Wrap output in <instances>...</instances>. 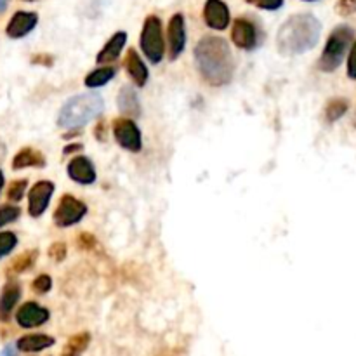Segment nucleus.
<instances>
[{
  "label": "nucleus",
  "instance_id": "obj_1",
  "mask_svg": "<svg viewBox=\"0 0 356 356\" xmlns=\"http://www.w3.org/2000/svg\"><path fill=\"white\" fill-rule=\"evenodd\" d=\"M195 64L212 87L228 86L235 77V58L230 44L215 35H205L195 47Z\"/></svg>",
  "mask_w": 356,
  "mask_h": 356
},
{
  "label": "nucleus",
  "instance_id": "obj_2",
  "mask_svg": "<svg viewBox=\"0 0 356 356\" xmlns=\"http://www.w3.org/2000/svg\"><path fill=\"white\" fill-rule=\"evenodd\" d=\"M322 25L308 12L290 16L276 34V49L282 56H299L318 44Z\"/></svg>",
  "mask_w": 356,
  "mask_h": 356
},
{
  "label": "nucleus",
  "instance_id": "obj_3",
  "mask_svg": "<svg viewBox=\"0 0 356 356\" xmlns=\"http://www.w3.org/2000/svg\"><path fill=\"white\" fill-rule=\"evenodd\" d=\"M104 110V101L96 93H84L70 97L61 106L58 115V126L61 129L78 130L80 127L87 126L91 120L99 117Z\"/></svg>",
  "mask_w": 356,
  "mask_h": 356
},
{
  "label": "nucleus",
  "instance_id": "obj_4",
  "mask_svg": "<svg viewBox=\"0 0 356 356\" xmlns=\"http://www.w3.org/2000/svg\"><path fill=\"white\" fill-rule=\"evenodd\" d=\"M353 38H355V32H353L351 26L339 25L337 28H334L327 38V44L318 60L320 70L325 71V73H332V71L337 70L344 61L348 49L351 47Z\"/></svg>",
  "mask_w": 356,
  "mask_h": 356
},
{
  "label": "nucleus",
  "instance_id": "obj_5",
  "mask_svg": "<svg viewBox=\"0 0 356 356\" xmlns=\"http://www.w3.org/2000/svg\"><path fill=\"white\" fill-rule=\"evenodd\" d=\"M139 45L150 63H162L163 56H165V40H163V28L158 16H148L145 19Z\"/></svg>",
  "mask_w": 356,
  "mask_h": 356
},
{
  "label": "nucleus",
  "instance_id": "obj_6",
  "mask_svg": "<svg viewBox=\"0 0 356 356\" xmlns=\"http://www.w3.org/2000/svg\"><path fill=\"white\" fill-rule=\"evenodd\" d=\"M113 138L119 143L120 148L127 150L130 153H139L143 150V136L141 129L138 127V123L134 122L132 119H127V117H120L115 119L112 123Z\"/></svg>",
  "mask_w": 356,
  "mask_h": 356
},
{
  "label": "nucleus",
  "instance_id": "obj_7",
  "mask_svg": "<svg viewBox=\"0 0 356 356\" xmlns=\"http://www.w3.org/2000/svg\"><path fill=\"white\" fill-rule=\"evenodd\" d=\"M87 205L73 195H63L54 211V224L60 228L75 226L87 215Z\"/></svg>",
  "mask_w": 356,
  "mask_h": 356
},
{
  "label": "nucleus",
  "instance_id": "obj_8",
  "mask_svg": "<svg viewBox=\"0 0 356 356\" xmlns=\"http://www.w3.org/2000/svg\"><path fill=\"white\" fill-rule=\"evenodd\" d=\"M231 40L241 51H254L261 44V32L249 18H237L231 28Z\"/></svg>",
  "mask_w": 356,
  "mask_h": 356
},
{
  "label": "nucleus",
  "instance_id": "obj_9",
  "mask_svg": "<svg viewBox=\"0 0 356 356\" xmlns=\"http://www.w3.org/2000/svg\"><path fill=\"white\" fill-rule=\"evenodd\" d=\"M54 182L51 181H38L32 186L30 193H28V212L32 217H40L47 211L49 202L54 195Z\"/></svg>",
  "mask_w": 356,
  "mask_h": 356
},
{
  "label": "nucleus",
  "instance_id": "obj_10",
  "mask_svg": "<svg viewBox=\"0 0 356 356\" xmlns=\"http://www.w3.org/2000/svg\"><path fill=\"white\" fill-rule=\"evenodd\" d=\"M67 174L71 181L82 186L94 185L97 179V172L96 167H94L93 160L87 158V156L84 155H78L75 156L73 160H70V163H68L67 167Z\"/></svg>",
  "mask_w": 356,
  "mask_h": 356
},
{
  "label": "nucleus",
  "instance_id": "obj_11",
  "mask_svg": "<svg viewBox=\"0 0 356 356\" xmlns=\"http://www.w3.org/2000/svg\"><path fill=\"white\" fill-rule=\"evenodd\" d=\"M51 318V313L47 308L37 305L34 300H28L16 313V322L23 329H35V327H40L44 323L49 322Z\"/></svg>",
  "mask_w": 356,
  "mask_h": 356
},
{
  "label": "nucleus",
  "instance_id": "obj_12",
  "mask_svg": "<svg viewBox=\"0 0 356 356\" xmlns=\"http://www.w3.org/2000/svg\"><path fill=\"white\" fill-rule=\"evenodd\" d=\"M167 42L169 56H171V60H178L186 47V25L182 14H174L169 19Z\"/></svg>",
  "mask_w": 356,
  "mask_h": 356
},
{
  "label": "nucleus",
  "instance_id": "obj_13",
  "mask_svg": "<svg viewBox=\"0 0 356 356\" xmlns=\"http://www.w3.org/2000/svg\"><path fill=\"white\" fill-rule=\"evenodd\" d=\"M230 9L223 0H207L204 5V21L212 30H224L230 25Z\"/></svg>",
  "mask_w": 356,
  "mask_h": 356
},
{
  "label": "nucleus",
  "instance_id": "obj_14",
  "mask_svg": "<svg viewBox=\"0 0 356 356\" xmlns=\"http://www.w3.org/2000/svg\"><path fill=\"white\" fill-rule=\"evenodd\" d=\"M123 67H126V71L130 77V80L134 82V86L145 87L146 84H148V67H146L145 61L141 60V56H139L136 49H129V51H127L126 60H123Z\"/></svg>",
  "mask_w": 356,
  "mask_h": 356
},
{
  "label": "nucleus",
  "instance_id": "obj_15",
  "mask_svg": "<svg viewBox=\"0 0 356 356\" xmlns=\"http://www.w3.org/2000/svg\"><path fill=\"white\" fill-rule=\"evenodd\" d=\"M127 44V34L126 32H117L110 37V40L103 45L99 52H97L96 61L99 64H104V67H110L113 61H117L122 54L123 47Z\"/></svg>",
  "mask_w": 356,
  "mask_h": 356
},
{
  "label": "nucleus",
  "instance_id": "obj_16",
  "mask_svg": "<svg viewBox=\"0 0 356 356\" xmlns=\"http://www.w3.org/2000/svg\"><path fill=\"white\" fill-rule=\"evenodd\" d=\"M37 23H38V16L35 14V12L19 11L11 18L5 34H8L11 38H21L25 37V35L30 34L35 26H37Z\"/></svg>",
  "mask_w": 356,
  "mask_h": 356
},
{
  "label": "nucleus",
  "instance_id": "obj_17",
  "mask_svg": "<svg viewBox=\"0 0 356 356\" xmlns=\"http://www.w3.org/2000/svg\"><path fill=\"white\" fill-rule=\"evenodd\" d=\"M117 106L127 119L141 115V101H139L138 93L132 86L120 87L119 96H117Z\"/></svg>",
  "mask_w": 356,
  "mask_h": 356
},
{
  "label": "nucleus",
  "instance_id": "obj_18",
  "mask_svg": "<svg viewBox=\"0 0 356 356\" xmlns=\"http://www.w3.org/2000/svg\"><path fill=\"white\" fill-rule=\"evenodd\" d=\"M45 160L44 153L38 152L35 148H23L16 153L14 160H12V169L14 171H19V169H26V167H45Z\"/></svg>",
  "mask_w": 356,
  "mask_h": 356
},
{
  "label": "nucleus",
  "instance_id": "obj_19",
  "mask_svg": "<svg viewBox=\"0 0 356 356\" xmlns=\"http://www.w3.org/2000/svg\"><path fill=\"white\" fill-rule=\"evenodd\" d=\"M19 297H21V287L16 282H9L8 285L2 290V296H0V320H9L12 309L18 305Z\"/></svg>",
  "mask_w": 356,
  "mask_h": 356
},
{
  "label": "nucleus",
  "instance_id": "obj_20",
  "mask_svg": "<svg viewBox=\"0 0 356 356\" xmlns=\"http://www.w3.org/2000/svg\"><path fill=\"white\" fill-rule=\"evenodd\" d=\"M54 337L45 334H30V335H23L16 346H18L19 351L25 353H37L42 351V349H47L51 346H54Z\"/></svg>",
  "mask_w": 356,
  "mask_h": 356
},
{
  "label": "nucleus",
  "instance_id": "obj_21",
  "mask_svg": "<svg viewBox=\"0 0 356 356\" xmlns=\"http://www.w3.org/2000/svg\"><path fill=\"white\" fill-rule=\"evenodd\" d=\"M117 75V70L113 67H99L96 70L89 71L84 78V84L89 89H99V87H104L110 80H113Z\"/></svg>",
  "mask_w": 356,
  "mask_h": 356
},
{
  "label": "nucleus",
  "instance_id": "obj_22",
  "mask_svg": "<svg viewBox=\"0 0 356 356\" xmlns=\"http://www.w3.org/2000/svg\"><path fill=\"white\" fill-rule=\"evenodd\" d=\"M91 344V334L89 332H78L73 337H70L64 344L61 356H82L86 353V349Z\"/></svg>",
  "mask_w": 356,
  "mask_h": 356
},
{
  "label": "nucleus",
  "instance_id": "obj_23",
  "mask_svg": "<svg viewBox=\"0 0 356 356\" xmlns=\"http://www.w3.org/2000/svg\"><path fill=\"white\" fill-rule=\"evenodd\" d=\"M348 108L349 103L346 99H342V97H335V99L329 101V104L325 106V120L329 123L337 122L339 119H342L346 115Z\"/></svg>",
  "mask_w": 356,
  "mask_h": 356
},
{
  "label": "nucleus",
  "instance_id": "obj_24",
  "mask_svg": "<svg viewBox=\"0 0 356 356\" xmlns=\"http://www.w3.org/2000/svg\"><path fill=\"white\" fill-rule=\"evenodd\" d=\"M37 250H28V252L21 254V256L16 257L14 263H12V271H14V273H23V271L30 270L35 264V261H37Z\"/></svg>",
  "mask_w": 356,
  "mask_h": 356
},
{
  "label": "nucleus",
  "instance_id": "obj_25",
  "mask_svg": "<svg viewBox=\"0 0 356 356\" xmlns=\"http://www.w3.org/2000/svg\"><path fill=\"white\" fill-rule=\"evenodd\" d=\"M16 245H18V237L14 233H11V231L0 233V259L11 254Z\"/></svg>",
  "mask_w": 356,
  "mask_h": 356
},
{
  "label": "nucleus",
  "instance_id": "obj_26",
  "mask_svg": "<svg viewBox=\"0 0 356 356\" xmlns=\"http://www.w3.org/2000/svg\"><path fill=\"white\" fill-rule=\"evenodd\" d=\"M19 215H21V211L16 205H0V228L14 223Z\"/></svg>",
  "mask_w": 356,
  "mask_h": 356
},
{
  "label": "nucleus",
  "instance_id": "obj_27",
  "mask_svg": "<svg viewBox=\"0 0 356 356\" xmlns=\"http://www.w3.org/2000/svg\"><path fill=\"white\" fill-rule=\"evenodd\" d=\"M26 186H28V181H26V179H18V181L12 182L8 189L9 200H12V202L21 200L26 193Z\"/></svg>",
  "mask_w": 356,
  "mask_h": 356
},
{
  "label": "nucleus",
  "instance_id": "obj_28",
  "mask_svg": "<svg viewBox=\"0 0 356 356\" xmlns=\"http://www.w3.org/2000/svg\"><path fill=\"white\" fill-rule=\"evenodd\" d=\"M67 244H63V241H56V244H52L51 247H49V257H51L54 263H63V261L67 259Z\"/></svg>",
  "mask_w": 356,
  "mask_h": 356
},
{
  "label": "nucleus",
  "instance_id": "obj_29",
  "mask_svg": "<svg viewBox=\"0 0 356 356\" xmlns=\"http://www.w3.org/2000/svg\"><path fill=\"white\" fill-rule=\"evenodd\" d=\"M245 2L263 11H278L283 5V0H245Z\"/></svg>",
  "mask_w": 356,
  "mask_h": 356
},
{
  "label": "nucleus",
  "instance_id": "obj_30",
  "mask_svg": "<svg viewBox=\"0 0 356 356\" xmlns=\"http://www.w3.org/2000/svg\"><path fill=\"white\" fill-rule=\"evenodd\" d=\"M32 289L37 294H47L49 290L52 289V278L49 275H45V273H42V275H38L37 278L34 280Z\"/></svg>",
  "mask_w": 356,
  "mask_h": 356
},
{
  "label": "nucleus",
  "instance_id": "obj_31",
  "mask_svg": "<svg viewBox=\"0 0 356 356\" xmlns=\"http://www.w3.org/2000/svg\"><path fill=\"white\" fill-rule=\"evenodd\" d=\"M77 245L80 247V249L84 250H94L97 247V240L94 235L87 233V231H84V233L78 235L77 238Z\"/></svg>",
  "mask_w": 356,
  "mask_h": 356
},
{
  "label": "nucleus",
  "instance_id": "obj_32",
  "mask_svg": "<svg viewBox=\"0 0 356 356\" xmlns=\"http://www.w3.org/2000/svg\"><path fill=\"white\" fill-rule=\"evenodd\" d=\"M335 12L339 16H351L356 12V0H339L335 4Z\"/></svg>",
  "mask_w": 356,
  "mask_h": 356
},
{
  "label": "nucleus",
  "instance_id": "obj_33",
  "mask_svg": "<svg viewBox=\"0 0 356 356\" xmlns=\"http://www.w3.org/2000/svg\"><path fill=\"white\" fill-rule=\"evenodd\" d=\"M348 77L351 80H356V40L353 42L351 51L348 56Z\"/></svg>",
  "mask_w": 356,
  "mask_h": 356
},
{
  "label": "nucleus",
  "instance_id": "obj_34",
  "mask_svg": "<svg viewBox=\"0 0 356 356\" xmlns=\"http://www.w3.org/2000/svg\"><path fill=\"white\" fill-rule=\"evenodd\" d=\"M82 150H84V146L80 145V143H73V145H68V146H64V150L63 152L67 153H75V152H82Z\"/></svg>",
  "mask_w": 356,
  "mask_h": 356
},
{
  "label": "nucleus",
  "instance_id": "obj_35",
  "mask_svg": "<svg viewBox=\"0 0 356 356\" xmlns=\"http://www.w3.org/2000/svg\"><path fill=\"white\" fill-rule=\"evenodd\" d=\"M103 129H104V122H99V123H97L96 130H94V134H96V138L99 139V141H103V139H104V136H103Z\"/></svg>",
  "mask_w": 356,
  "mask_h": 356
},
{
  "label": "nucleus",
  "instance_id": "obj_36",
  "mask_svg": "<svg viewBox=\"0 0 356 356\" xmlns=\"http://www.w3.org/2000/svg\"><path fill=\"white\" fill-rule=\"evenodd\" d=\"M34 63H42V64H45V67H51V64H52V60H51V58L40 56V58H35Z\"/></svg>",
  "mask_w": 356,
  "mask_h": 356
},
{
  "label": "nucleus",
  "instance_id": "obj_37",
  "mask_svg": "<svg viewBox=\"0 0 356 356\" xmlns=\"http://www.w3.org/2000/svg\"><path fill=\"white\" fill-rule=\"evenodd\" d=\"M0 356H14V351H12V348H5L4 351L0 353Z\"/></svg>",
  "mask_w": 356,
  "mask_h": 356
},
{
  "label": "nucleus",
  "instance_id": "obj_38",
  "mask_svg": "<svg viewBox=\"0 0 356 356\" xmlns=\"http://www.w3.org/2000/svg\"><path fill=\"white\" fill-rule=\"evenodd\" d=\"M9 0H0V12L5 11V8H8Z\"/></svg>",
  "mask_w": 356,
  "mask_h": 356
},
{
  "label": "nucleus",
  "instance_id": "obj_39",
  "mask_svg": "<svg viewBox=\"0 0 356 356\" xmlns=\"http://www.w3.org/2000/svg\"><path fill=\"white\" fill-rule=\"evenodd\" d=\"M2 188H4V174L0 171V191H2Z\"/></svg>",
  "mask_w": 356,
  "mask_h": 356
},
{
  "label": "nucleus",
  "instance_id": "obj_40",
  "mask_svg": "<svg viewBox=\"0 0 356 356\" xmlns=\"http://www.w3.org/2000/svg\"><path fill=\"white\" fill-rule=\"evenodd\" d=\"M305 2H316V0H305Z\"/></svg>",
  "mask_w": 356,
  "mask_h": 356
},
{
  "label": "nucleus",
  "instance_id": "obj_41",
  "mask_svg": "<svg viewBox=\"0 0 356 356\" xmlns=\"http://www.w3.org/2000/svg\"><path fill=\"white\" fill-rule=\"evenodd\" d=\"M28 2H34V0H28Z\"/></svg>",
  "mask_w": 356,
  "mask_h": 356
}]
</instances>
